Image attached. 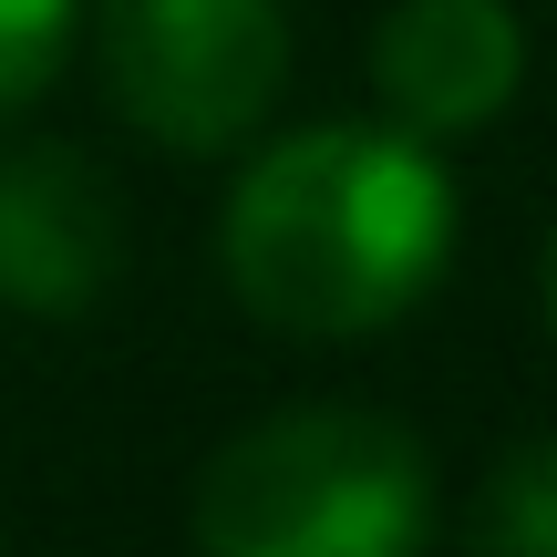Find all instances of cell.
Returning a JSON list of instances; mask_svg holds the SVG:
<instances>
[{"label":"cell","instance_id":"6da1fadb","mask_svg":"<svg viewBox=\"0 0 557 557\" xmlns=\"http://www.w3.org/2000/svg\"><path fill=\"white\" fill-rule=\"evenodd\" d=\"M218 259L289 341H372L455 259V176L413 124H299L227 186Z\"/></svg>","mask_w":557,"mask_h":557},{"label":"cell","instance_id":"7a4b0ae2","mask_svg":"<svg viewBox=\"0 0 557 557\" xmlns=\"http://www.w3.org/2000/svg\"><path fill=\"white\" fill-rule=\"evenodd\" d=\"M186 527L207 557H403L434 527V455L351 403L269 413L207 455Z\"/></svg>","mask_w":557,"mask_h":557},{"label":"cell","instance_id":"3957f363","mask_svg":"<svg viewBox=\"0 0 557 557\" xmlns=\"http://www.w3.org/2000/svg\"><path fill=\"white\" fill-rule=\"evenodd\" d=\"M103 94L165 156H227L269 124L289 83L278 0H103Z\"/></svg>","mask_w":557,"mask_h":557},{"label":"cell","instance_id":"277c9868","mask_svg":"<svg viewBox=\"0 0 557 557\" xmlns=\"http://www.w3.org/2000/svg\"><path fill=\"white\" fill-rule=\"evenodd\" d=\"M124 269V197L83 145L0 156V310L83 320Z\"/></svg>","mask_w":557,"mask_h":557},{"label":"cell","instance_id":"5b68a950","mask_svg":"<svg viewBox=\"0 0 557 557\" xmlns=\"http://www.w3.org/2000/svg\"><path fill=\"white\" fill-rule=\"evenodd\" d=\"M372 83L413 135H475L527 83V21L506 0H393L372 32Z\"/></svg>","mask_w":557,"mask_h":557},{"label":"cell","instance_id":"8992f818","mask_svg":"<svg viewBox=\"0 0 557 557\" xmlns=\"http://www.w3.org/2000/svg\"><path fill=\"white\" fill-rule=\"evenodd\" d=\"M475 547L496 557H557V434H527L496 455L475 496Z\"/></svg>","mask_w":557,"mask_h":557},{"label":"cell","instance_id":"52a82bcc","mask_svg":"<svg viewBox=\"0 0 557 557\" xmlns=\"http://www.w3.org/2000/svg\"><path fill=\"white\" fill-rule=\"evenodd\" d=\"M73 21H83V0H0V114H21L62 73Z\"/></svg>","mask_w":557,"mask_h":557},{"label":"cell","instance_id":"ba28073f","mask_svg":"<svg viewBox=\"0 0 557 557\" xmlns=\"http://www.w3.org/2000/svg\"><path fill=\"white\" fill-rule=\"evenodd\" d=\"M547 320H557V238H547Z\"/></svg>","mask_w":557,"mask_h":557}]
</instances>
